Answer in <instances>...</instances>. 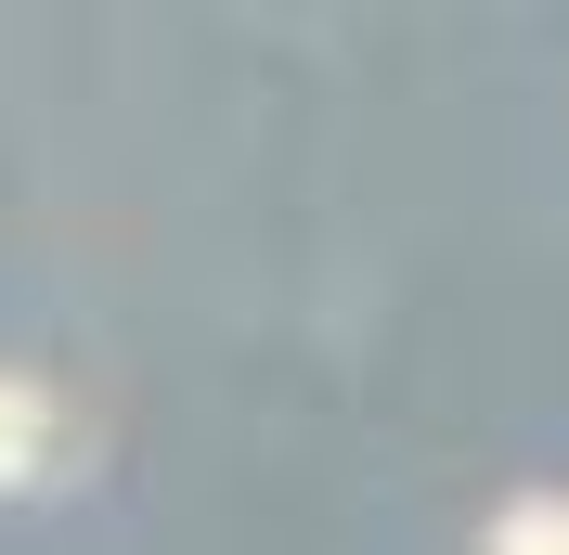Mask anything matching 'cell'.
I'll use <instances>...</instances> for the list:
<instances>
[{
	"mask_svg": "<svg viewBox=\"0 0 569 555\" xmlns=\"http://www.w3.org/2000/svg\"><path fill=\"white\" fill-rule=\"evenodd\" d=\"M52 452H66V401L39 375H0V491L52 478Z\"/></svg>",
	"mask_w": 569,
	"mask_h": 555,
	"instance_id": "1",
	"label": "cell"
},
{
	"mask_svg": "<svg viewBox=\"0 0 569 555\" xmlns=\"http://www.w3.org/2000/svg\"><path fill=\"white\" fill-rule=\"evenodd\" d=\"M492 555H569V491H531L492 517Z\"/></svg>",
	"mask_w": 569,
	"mask_h": 555,
	"instance_id": "2",
	"label": "cell"
}]
</instances>
